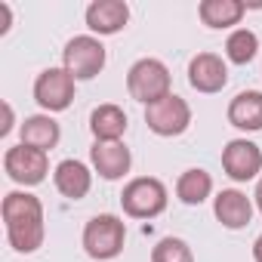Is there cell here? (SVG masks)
<instances>
[{
	"label": "cell",
	"instance_id": "6da1fadb",
	"mask_svg": "<svg viewBox=\"0 0 262 262\" xmlns=\"http://www.w3.org/2000/svg\"><path fill=\"white\" fill-rule=\"evenodd\" d=\"M4 225L16 253H34L43 244V204L28 191H10L4 198Z\"/></svg>",
	"mask_w": 262,
	"mask_h": 262
},
{
	"label": "cell",
	"instance_id": "7a4b0ae2",
	"mask_svg": "<svg viewBox=\"0 0 262 262\" xmlns=\"http://www.w3.org/2000/svg\"><path fill=\"white\" fill-rule=\"evenodd\" d=\"M123 244H126V225H123V219H117L111 213L93 216L83 228V250L90 259L108 262V259L120 256Z\"/></svg>",
	"mask_w": 262,
	"mask_h": 262
},
{
	"label": "cell",
	"instance_id": "3957f363",
	"mask_svg": "<svg viewBox=\"0 0 262 262\" xmlns=\"http://www.w3.org/2000/svg\"><path fill=\"white\" fill-rule=\"evenodd\" d=\"M126 90L145 108L170 96V68L161 59H139L126 74Z\"/></svg>",
	"mask_w": 262,
	"mask_h": 262
},
{
	"label": "cell",
	"instance_id": "277c9868",
	"mask_svg": "<svg viewBox=\"0 0 262 262\" xmlns=\"http://www.w3.org/2000/svg\"><path fill=\"white\" fill-rule=\"evenodd\" d=\"M120 204H123V213L133 219H155L167 210V188L155 176H139L123 188Z\"/></svg>",
	"mask_w": 262,
	"mask_h": 262
},
{
	"label": "cell",
	"instance_id": "5b68a950",
	"mask_svg": "<svg viewBox=\"0 0 262 262\" xmlns=\"http://www.w3.org/2000/svg\"><path fill=\"white\" fill-rule=\"evenodd\" d=\"M62 68L74 80H93L105 68V47H102V40L93 37V34L71 37L65 43V50H62Z\"/></svg>",
	"mask_w": 262,
	"mask_h": 262
},
{
	"label": "cell",
	"instance_id": "8992f818",
	"mask_svg": "<svg viewBox=\"0 0 262 262\" xmlns=\"http://www.w3.org/2000/svg\"><path fill=\"white\" fill-rule=\"evenodd\" d=\"M145 123L158 136H182L188 129V123H191V108H188V102L182 96L170 93L161 102L145 108Z\"/></svg>",
	"mask_w": 262,
	"mask_h": 262
},
{
	"label": "cell",
	"instance_id": "52a82bcc",
	"mask_svg": "<svg viewBox=\"0 0 262 262\" xmlns=\"http://www.w3.org/2000/svg\"><path fill=\"white\" fill-rule=\"evenodd\" d=\"M34 99L43 111H65L74 99V77L65 68H47L34 80Z\"/></svg>",
	"mask_w": 262,
	"mask_h": 262
},
{
	"label": "cell",
	"instance_id": "ba28073f",
	"mask_svg": "<svg viewBox=\"0 0 262 262\" xmlns=\"http://www.w3.org/2000/svg\"><path fill=\"white\" fill-rule=\"evenodd\" d=\"M4 167H7V176L19 185H40L50 173L47 151L28 148V145H13L4 158Z\"/></svg>",
	"mask_w": 262,
	"mask_h": 262
},
{
	"label": "cell",
	"instance_id": "9c48e42d",
	"mask_svg": "<svg viewBox=\"0 0 262 262\" xmlns=\"http://www.w3.org/2000/svg\"><path fill=\"white\" fill-rule=\"evenodd\" d=\"M222 170L234 179V182H250L259 176L262 170V151L256 142L250 139H231L222 148Z\"/></svg>",
	"mask_w": 262,
	"mask_h": 262
},
{
	"label": "cell",
	"instance_id": "30bf717a",
	"mask_svg": "<svg viewBox=\"0 0 262 262\" xmlns=\"http://www.w3.org/2000/svg\"><path fill=\"white\" fill-rule=\"evenodd\" d=\"M188 83L198 93H219L228 83V68L216 53H198L188 62Z\"/></svg>",
	"mask_w": 262,
	"mask_h": 262
},
{
	"label": "cell",
	"instance_id": "8fae6325",
	"mask_svg": "<svg viewBox=\"0 0 262 262\" xmlns=\"http://www.w3.org/2000/svg\"><path fill=\"white\" fill-rule=\"evenodd\" d=\"M90 161H93V170L102 179L114 182V179H120V176L129 173L133 155H129V148L123 142H96L93 151H90Z\"/></svg>",
	"mask_w": 262,
	"mask_h": 262
},
{
	"label": "cell",
	"instance_id": "7c38bea8",
	"mask_svg": "<svg viewBox=\"0 0 262 262\" xmlns=\"http://www.w3.org/2000/svg\"><path fill=\"white\" fill-rule=\"evenodd\" d=\"M129 22V7L123 0H93L86 7V28L93 34H117Z\"/></svg>",
	"mask_w": 262,
	"mask_h": 262
},
{
	"label": "cell",
	"instance_id": "4fadbf2b",
	"mask_svg": "<svg viewBox=\"0 0 262 262\" xmlns=\"http://www.w3.org/2000/svg\"><path fill=\"white\" fill-rule=\"evenodd\" d=\"M213 213H216V219H219L225 228H244V225L253 219V204H250V198H247L244 191L225 188V191L216 194Z\"/></svg>",
	"mask_w": 262,
	"mask_h": 262
},
{
	"label": "cell",
	"instance_id": "5bb4252c",
	"mask_svg": "<svg viewBox=\"0 0 262 262\" xmlns=\"http://www.w3.org/2000/svg\"><path fill=\"white\" fill-rule=\"evenodd\" d=\"M53 179H56L59 194H65V198H71V201L86 198V194H90V185H93V173H90V167H86L83 161H71V158L62 161V164L56 167Z\"/></svg>",
	"mask_w": 262,
	"mask_h": 262
},
{
	"label": "cell",
	"instance_id": "9a60e30c",
	"mask_svg": "<svg viewBox=\"0 0 262 262\" xmlns=\"http://www.w3.org/2000/svg\"><path fill=\"white\" fill-rule=\"evenodd\" d=\"M228 123L237 129H247V133L262 129V93L259 90L237 93L228 105Z\"/></svg>",
	"mask_w": 262,
	"mask_h": 262
},
{
	"label": "cell",
	"instance_id": "2e32d148",
	"mask_svg": "<svg viewBox=\"0 0 262 262\" xmlns=\"http://www.w3.org/2000/svg\"><path fill=\"white\" fill-rule=\"evenodd\" d=\"M59 136H62V129L50 114H34V117H25V123H22V145H28V148L50 151L59 145Z\"/></svg>",
	"mask_w": 262,
	"mask_h": 262
},
{
	"label": "cell",
	"instance_id": "e0dca14e",
	"mask_svg": "<svg viewBox=\"0 0 262 262\" xmlns=\"http://www.w3.org/2000/svg\"><path fill=\"white\" fill-rule=\"evenodd\" d=\"M90 129L96 142H120V136L126 133V114L117 105H99L90 117Z\"/></svg>",
	"mask_w": 262,
	"mask_h": 262
},
{
	"label": "cell",
	"instance_id": "ac0fdd59",
	"mask_svg": "<svg viewBox=\"0 0 262 262\" xmlns=\"http://www.w3.org/2000/svg\"><path fill=\"white\" fill-rule=\"evenodd\" d=\"M247 13V4L241 0H204L198 7V16L207 28H231L244 19Z\"/></svg>",
	"mask_w": 262,
	"mask_h": 262
},
{
	"label": "cell",
	"instance_id": "d6986e66",
	"mask_svg": "<svg viewBox=\"0 0 262 262\" xmlns=\"http://www.w3.org/2000/svg\"><path fill=\"white\" fill-rule=\"evenodd\" d=\"M210 191H213V176H210L207 170H201V167L185 170V173L179 176V182H176V198H179L182 204H188V207L204 204V201L210 198Z\"/></svg>",
	"mask_w": 262,
	"mask_h": 262
},
{
	"label": "cell",
	"instance_id": "ffe728a7",
	"mask_svg": "<svg viewBox=\"0 0 262 262\" xmlns=\"http://www.w3.org/2000/svg\"><path fill=\"white\" fill-rule=\"evenodd\" d=\"M259 50V37L250 31V28H234L225 40V56L234 62V65H247Z\"/></svg>",
	"mask_w": 262,
	"mask_h": 262
},
{
	"label": "cell",
	"instance_id": "44dd1931",
	"mask_svg": "<svg viewBox=\"0 0 262 262\" xmlns=\"http://www.w3.org/2000/svg\"><path fill=\"white\" fill-rule=\"evenodd\" d=\"M151 262H194V253L182 237H161L151 250Z\"/></svg>",
	"mask_w": 262,
	"mask_h": 262
},
{
	"label": "cell",
	"instance_id": "7402d4cb",
	"mask_svg": "<svg viewBox=\"0 0 262 262\" xmlns=\"http://www.w3.org/2000/svg\"><path fill=\"white\" fill-rule=\"evenodd\" d=\"M10 22H13L10 4H0V34H7V31H10Z\"/></svg>",
	"mask_w": 262,
	"mask_h": 262
},
{
	"label": "cell",
	"instance_id": "603a6c76",
	"mask_svg": "<svg viewBox=\"0 0 262 262\" xmlns=\"http://www.w3.org/2000/svg\"><path fill=\"white\" fill-rule=\"evenodd\" d=\"M13 129V108H10V102H4V126H0V136H7Z\"/></svg>",
	"mask_w": 262,
	"mask_h": 262
},
{
	"label": "cell",
	"instance_id": "cb8c5ba5",
	"mask_svg": "<svg viewBox=\"0 0 262 262\" xmlns=\"http://www.w3.org/2000/svg\"><path fill=\"white\" fill-rule=\"evenodd\" d=\"M253 259L256 262H262V234L256 237V244H253Z\"/></svg>",
	"mask_w": 262,
	"mask_h": 262
},
{
	"label": "cell",
	"instance_id": "d4e9b609",
	"mask_svg": "<svg viewBox=\"0 0 262 262\" xmlns=\"http://www.w3.org/2000/svg\"><path fill=\"white\" fill-rule=\"evenodd\" d=\"M253 198H256V207H259V213H262V179L256 182V194H253Z\"/></svg>",
	"mask_w": 262,
	"mask_h": 262
}]
</instances>
